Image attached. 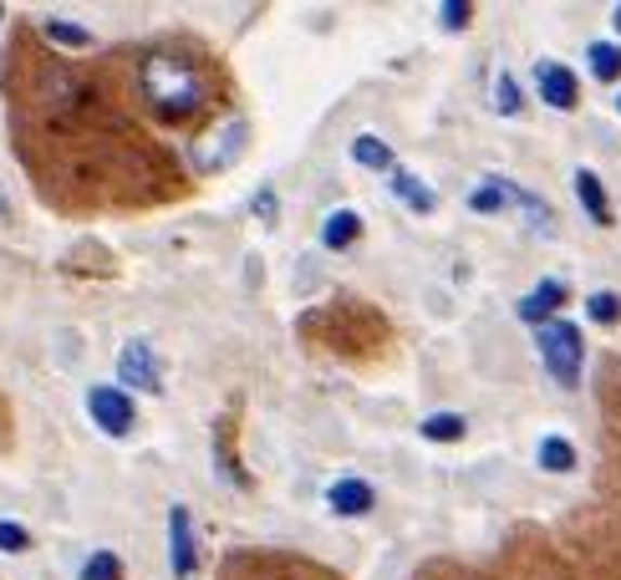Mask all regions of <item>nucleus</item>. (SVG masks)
Returning <instances> with one entry per match:
<instances>
[{
	"label": "nucleus",
	"instance_id": "nucleus-23",
	"mask_svg": "<svg viewBox=\"0 0 621 580\" xmlns=\"http://www.w3.org/2000/svg\"><path fill=\"white\" fill-rule=\"evenodd\" d=\"M31 545V534L21 530L16 519H0V550H11V555H16V550H26Z\"/></svg>",
	"mask_w": 621,
	"mask_h": 580
},
{
	"label": "nucleus",
	"instance_id": "nucleus-12",
	"mask_svg": "<svg viewBox=\"0 0 621 580\" xmlns=\"http://www.w3.org/2000/svg\"><path fill=\"white\" fill-rule=\"evenodd\" d=\"M392 194H398V199H403L413 215H434V204H438L434 189H428L423 179H413L407 168H403V173H392Z\"/></svg>",
	"mask_w": 621,
	"mask_h": 580
},
{
	"label": "nucleus",
	"instance_id": "nucleus-11",
	"mask_svg": "<svg viewBox=\"0 0 621 580\" xmlns=\"http://www.w3.org/2000/svg\"><path fill=\"white\" fill-rule=\"evenodd\" d=\"M357 240H362V219H357L352 209H336V215L326 219V230H321V245L326 249H352Z\"/></svg>",
	"mask_w": 621,
	"mask_h": 580
},
{
	"label": "nucleus",
	"instance_id": "nucleus-1",
	"mask_svg": "<svg viewBox=\"0 0 621 580\" xmlns=\"http://www.w3.org/2000/svg\"><path fill=\"white\" fill-rule=\"evenodd\" d=\"M138 92H143V107L164 123H189L199 117L215 98V82L199 72L194 56L184 51H143L138 62Z\"/></svg>",
	"mask_w": 621,
	"mask_h": 580
},
{
	"label": "nucleus",
	"instance_id": "nucleus-4",
	"mask_svg": "<svg viewBox=\"0 0 621 580\" xmlns=\"http://www.w3.org/2000/svg\"><path fill=\"white\" fill-rule=\"evenodd\" d=\"M87 413H92V423H98L102 433H113V438H122V433L133 428V398H128L122 387H92V392H87Z\"/></svg>",
	"mask_w": 621,
	"mask_h": 580
},
{
	"label": "nucleus",
	"instance_id": "nucleus-14",
	"mask_svg": "<svg viewBox=\"0 0 621 580\" xmlns=\"http://www.w3.org/2000/svg\"><path fill=\"white\" fill-rule=\"evenodd\" d=\"M464 428H469V423H464L458 413L423 417V438H428V443H458V438H464Z\"/></svg>",
	"mask_w": 621,
	"mask_h": 580
},
{
	"label": "nucleus",
	"instance_id": "nucleus-5",
	"mask_svg": "<svg viewBox=\"0 0 621 580\" xmlns=\"http://www.w3.org/2000/svg\"><path fill=\"white\" fill-rule=\"evenodd\" d=\"M168 560H173V576L189 580L194 565H199V550H194V519H189L184 504L168 510Z\"/></svg>",
	"mask_w": 621,
	"mask_h": 580
},
{
	"label": "nucleus",
	"instance_id": "nucleus-6",
	"mask_svg": "<svg viewBox=\"0 0 621 580\" xmlns=\"http://www.w3.org/2000/svg\"><path fill=\"white\" fill-rule=\"evenodd\" d=\"M535 87H540V98H545V107H555V113H566V107L581 102V82H575V72L560 67V62H540V67H535Z\"/></svg>",
	"mask_w": 621,
	"mask_h": 580
},
{
	"label": "nucleus",
	"instance_id": "nucleus-7",
	"mask_svg": "<svg viewBox=\"0 0 621 580\" xmlns=\"http://www.w3.org/2000/svg\"><path fill=\"white\" fill-rule=\"evenodd\" d=\"M118 377L128 382V387H138V392H158L164 382H158V362H153V351L143 347V341H128L118 357Z\"/></svg>",
	"mask_w": 621,
	"mask_h": 580
},
{
	"label": "nucleus",
	"instance_id": "nucleus-10",
	"mask_svg": "<svg viewBox=\"0 0 621 580\" xmlns=\"http://www.w3.org/2000/svg\"><path fill=\"white\" fill-rule=\"evenodd\" d=\"M235 143H245V123H224V133L209 138V143H199L194 158H199V168H219V164H230Z\"/></svg>",
	"mask_w": 621,
	"mask_h": 580
},
{
	"label": "nucleus",
	"instance_id": "nucleus-19",
	"mask_svg": "<svg viewBox=\"0 0 621 580\" xmlns=\"http://www.w3.org/2000/svg\"><path fill=\"white\" fill-rule=\"evenodd\" d=\"M47 41L82 51V47H92V31H82V26H67V21H47Z\"/></svg>",
	"mask_w": 621,
	"mask_h": 580
},
{
	"label": "nucleus",
	"instance_id": "nucleus-25",
	"mask_svg": "<svg viewBox=\"0 0 621 580\" xmlns=\"http://www.w3.org/2000/svg\"><path fill=\"white\" fill-rule=\"evenodd\" d=\"M617 107H621V98H617Z\"/></svg>",
	"mask_w": 621,
	"mask_h": 580
},
{
	"label": "nucleus",
	"instance_id": "nucleus-15",
	"mask_svg": "<svg viewBox=\"0 0 621 580\" xmlns=\"http://www.w3.org/2000/svg\"><path fill=\"white\" fill-rule=\"evenodd\" d=\"M540 468H545V474H571L575 448L566 443V438H545V443H540Z\"/></svg>",
	"mask_w": 621,
	"mask_h": 580
},
{
	"label": "nucleus",
	"instance_id": "nucleus-13",
	"mask_svg": "<svg viewBox=\"0 0 621 580\" xmlns=\"http://www.w3.org/2000/svg\"><path fill=\"white\" fill-rule=\"evenodd\" d=\"M575 194H581V209H586L596 224H611V204H606V189H601V179L596 173H575Z\"/></svg>",
	"mask_w": 621,
	"mask_h": 580
},
{
	"label": "nucleus",
	"instance_id": "nucleus-2",
	"mask_svg": "<svg viewBox=\"0 0 621 580\" xmlns=\"http://www.w3.org/2000/svg\"><path fill=\"white\" fill-rule=\"evenodd\" d=\"M540 357L551 366V377L560 387H575L581 382V362H586V347H581V332L571 321H545L540 326Z\"/></svg>",
	"mask_w": 621,
	"mask_h": 580
},
{
	"label": "nucleus",
	"instance_id": "nucleus-8",
	"mask_svg": "<svg viewBox=\"0 0 621 580\" xmlns=\"http://www.w3.org/2000/svg\"><path fill=\"white\" fill-rule=\"evenodd\" d=\"M566 281H540L535 296H525L520 300V321H530V326H545V321H555V311L566 306Z\"/></svg>",
	"mask_w": 621,
	"mask_h": 580
},
{
	"label": "nucleus",
	"instance_id": "nucleus-18",
	"mask_svg": "<svg viewBox=\"0 0 621 580\" xmlns=\"http://www.w3.org/2000/svg\"><path fill=\"white\" fill-rule=\"evenodd\" d=\"M82 580H122V560L113 550H98V555H87Z\"/></svg>",
	"mask_w": 621,
	"mask_h": 580
},
{
	"label": "nucleus",
	"instance_id": "nucleus-17",
	"mask_svg": "<svg viewBox=\"0 0 621 580\" xmlns=\"http://www.w3.org/2000/svg\"><path fill=\"white\" fill-rule=\"evenodd\" d=\"M586 62H591V77H601V82H617V77H621V47L596 41V47L586 51Z\"/></svg>",
	"mask_w": 621,
	"mask_h": 580
},
{
	"label": "nucleus",
	"instance_id": "nucleus-9",
	"mask_svg": "<svg viewBox=\"0 0 621 580\" xmlns=\"http://www.w3.org/2000/svg\"><path fill=\"white\" fill-rule=\"evenodd\" d=\"M326 504H332L336 514H367L372 510V484L367 479H336L332 489H326Z\"/></svg>",
	"mask_w": 621,
	"mask_h": 580
},
{
	"label": "nucleus",
	"instance_id": "nucleus-20",
	"mask_svg": "<svg viewBox=\"0 0 621 580\" xmlns=\"http://www.w3.org/2000/svg\"><path fill=\"white\" fill-rule=\"evenodd\" d=\"M586 315H591V321H601V326L621 321V296H611V291H596V296L586 300Z\"/></svg>",
	"mask_w": 621,
	"mask_h": 580
},
{
	"label": "nucleus",
	"instance_id": "nucleus-3",
	"mask_svg": "<svg viewBox=\"0 0 621 580\" xmlns=\"http://www.w3.org/2000/svg\"><path fill=\"white\" fill-rule=\"evenodd\" d=\"M224 580H336L321 565L296 560V555H235Z\"/></svg>",
	"mask_w": 621,
	"mask_h": 580
},
{
	"label": "nucleus",
	"instance_id": "nucleus-16",
	"mask_svg": "<svg viewBox=\"0 0 621 580\" xmlns=\"http://www.w3.org/2000/svg\"><path fill=\"white\" fill-rule=\"evenodd\" d=\"M352 158H357L362 168H377V173H383V168H392V149H387L383 138H372V133H362V138L352 143Z\"/></svg>",
	"mask_w": 621,
	"mask_h": 580
},
{
	"label": "nucleus",
	"instance_id": "nucleus-21",
	"mask_svg": "<svg viewBox=\"0 0 621 580\" xmlns=\"http://www.w3.org/2000/svg\"><path fill=\"white\" fill-rule=\"evenodd\" d=\"M494 107H500L504 117H515L525 107V98H520V82L515 77H500V87H494Z\"/></svg>",
	"mask_w": 621,
	"mask_h": 580
},
{
	"label": "nucleus",
	"instance_id": "nucleus-24",
	"mask_svg": "<svg viewBox=\"0 0 621 580\" xmlns=\"http://www.w3.org/2000/svg\"><path fill=\"white\" fill-rule=\"evenodd\" d=\"M611 21H617V31H621V5H617V11H611Z\"/></svg>",
	"mask_w": 621,
	"mask_h": 580
},
{
	"label": "nucleus",
	"instance_id": "nucleus-22",
	"mask_svg": "<svg viewBox=\"0 0 621 580\" xmlns=\"http://www.w3.org/2000/svg\"><path fill=\"white\" fill-rule=\"evenodd\" d=\"M438 21H443L449 31H464V26H469V21H474V11H469V5H464V0H449V5L438 11Z\"/></svg>",
	"mask_w": 621,
	"mask_h": 580
}]
</instances>
